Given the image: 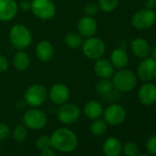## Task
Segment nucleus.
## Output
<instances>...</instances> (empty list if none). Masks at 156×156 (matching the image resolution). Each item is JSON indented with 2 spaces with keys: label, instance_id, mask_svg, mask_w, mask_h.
<instances>
[{
  "label": "nucleus",
  "instance_id": "11",
  "mask_svg": "<svg viewBox=\"0 0 156 156\" xmlns=\"http://www.w3.org/2000/svg\"><path fill=\"white\" fill-rule=\"evenodd\" d=\"M137 74L143 82H151L156 78V60L151 57L144 58L139 64Z\"/></svg>",
  "mask_w": 156,
  "mask_h": 156
},
{
  "label": "nucleus",
  "instance_id": "21",
  "mask_svg": "<svg viewBox=\"0 0 156 156\" xmlns=\"http://www.w3.org/2000/svg\"><path fill=\"white\" fill-rule=\"evenodd\" d=\"M104 108L102 105L97 100H90L86 103L84 107V114L89 119L95 120L103 115Z\"/></svg>",
  "mask_w": 156,
  "mask_h": 156
},
{
  "label": "nucleus",
  "instance_id": "35",
  "mask_svg": "<svg viewBox=\"0 0 156 156\" xmlns=\"http://www.w3.org/2000/svg\"><path fill=\"white\" fill-rule=\"evenodd\" d=\"M40 156H56V153L52 148H49V149L41 151Z\"/></svg>",
  "mask_w": 156,
  "mask_h": 156
},
{
  "label": "nucleus",
  "instance_id": "37",
  "mask_svg": "<svg viewBox=\"0 0 156 156\" xmlns=\"http://www.w3.org/2000/svg\"><path fill=\"white\" fill-rule=\"evenodd\" d=\"M150 55L152 59L156 60V45L152 48H151V52H150Z\"/></svg>",
  "mask_w": 156,
  "mask_h": 156
},
{
  "label": "nucleus",
  "instance_id": "28",
  "mask_svg": "<svg viewBox=\"0 0 156 156\" xmlns=\"http://www.w3.org/2000/svg\"><path fill=\"white\" fill-rule=\"evenodd\" d=\"M122 151L126 156H136L140 152L139 146L134 141H127L122 145Z\"/></svg>",
  "mask_w": 156,
  "mask_h": 156
},
{
  "label": "nucleus",
  "instance_id": "7",
  "mask_svg": "<svg viewBox=\"0 0 156 156\" xmlns=\"http://www.w3.org/2000/svg\"><path fill=\"white\" fill-rule=\"evenodd\" d=\"M30 10L36 18L41 20H50L56 14L52 0H32Z\"/></svg>",
  "mask_w": 156,
  "mask_h": 156
},
{
  "label": "nucleus",
  "instance_id": "3",
  "mask_svg": "<svg viewBox=\"0 0 156 156\" xmlns=\"http://www.w3.org/2000/svg\"><path fill=\"white\" fill-rule=\"evenodd\" d=\"M9 40L11 44L18 50L28 48L32 41L30 30L22 24L14 25L9 30Z\"/></svg>",
  "mask_w": 156,
  "mask_h": 156
},
{
  "label": "nucleus",
  "instance_id": "30",
  "mask_svg": "<svg viewBox=\"0 0 156 156\" xmlns=\"http://www.w3.org/2000/svg\"><path fill=\"white\" fill-rule=\"evenodd\" d=\"M146 150L151 155L156 154V134L151 135L148 138L146 141Z\"/></svg>",
  "mask_w": 156,
  "mask_h": 156
},
{
  "label": "nucleus",
  "instance_id": "15",
  "mask_svg": "<svg viewBox=\"0 0 156 156\" xmlns=\"http://www.w3.org/2000/svg\"><path fill=\"white\" fill-rule=\"evenodd\" d=\"M19 11V5L15 0H0V21L12 20Z\"/></svg>",
  "mask_w": 156,
  "mask_h": 156
},
{
  "label": "nucleus",
  "instance_id": "26",
  "mask_svg": "<svg viewBox=\"0 0 156 156\" xmlns=\"http://www.w3.org/2000/svg\"><path fill=\"white\" fill-rule=\"evenodd\" d=\"M12 138L15 141L21 143L24 142L28 138V129L23 124L17 125L12 130Z\"/></svg>",
  "mask_w": 156,
  "mask_h": 156
},
{
  "label": "nucleus",
  "instance_id": "5",
  "mask_svg": "<svg viewBox=\"0 0 156 156\" xmlns=\"http://www.w3.org/2000/svg\"><path fill=\"white\" fill-rule=\"evenodd\" d=\"M22 122L27 129L38 130L43 129L47 125L48 118L44 111L38 108H33L25 112Z\"/></svg>",
  "mask_w": 156,
  "mask_h": 156
},
{
  "label": "nucleus",
  "instance_id": "31",
  "mask_svg": "<svg viewBox=\"0 0 156 156\" xmlns=\"http://www.w3.org/2000/svg\"><path fill=\"white\" fill-rule=\"evenodd\" d=\"M98 11H99V8H98V5L96 3H88L84 8V13L86 16H88V17L96 16Z\"/></svg>",
  "mask_w": 156,
  "mask_h": 156
},
{
  "label": "nucleus",
  "instance_id": "38",
  "mask_svg": "<svg viewBox=\"0 0 156 156\" xmlns=\"http://www.w3.org/2000/svg\"><path fill=\"white\" fill-rule=\"evenodd\" d=\"M136 156H152V155L150 154V153H149V154H140V153H139V154L136 155Z\"/></svg>",
  "mask_w": 156,
  "mask_h": 156
},
{
  "label": "nucleus",
  "instance_id": "39",
  "mask_svg": "<svg viewBox=\"0 0 156 156\" xmlns=\"http://www.w3.org/2000/svg\"><path fill=\"white\" fill-rule=\"evenodd\" d=\"M0 155H1V148H0Z\"/></svg>",
  "mask_w": 156,
  "mask_h": 156
},
{
  "label": "nucleus",
  "instance_id": "6",
  "mask_svg": "<svg viewBox=\"0 0 156 156\" xmlns=\"http://www.w3.org/2000/svg\"><path fill=\"white\" fill-rule=\"evenodd\" d=\"M82 51L84 55L90 60H97L103 57L106 51V45L104 41L95 36L87 38L82 44Z\"/></svg>",
  "mask_w": 156,
  "mask_h": 156
},
{
  "label": "nucleus",
  "instance_id": "10",
  "mask_svg": "<svg viewBox=\"0 0 156 156\" xmlns=\"http://www.w3.org/2000/svg\"><path fill=\"white\" fill-rule=\"evenodd\" d=\"M103 116L108 125L119 126L122 124L126 119V110L121 105L111 104L103 111Z\"/></svg>",
  "mask_w": 156,
  "mask_h": 156
},
{
  "label": "nucleus",
  "instance_id": "9",
  "mask_svg": "<svg viewBox=\"0 0 156 156\" xmlns=\"http://www.w3.org/2000/svg\"><path fill=\"white\" fill-rule=\"evenodd\" d=\"M56 116L58 120L65 125H71L76 122L80 117V108L75 104L73 103H64L60 105L57 109Z\"/></svg>",
  "mask_w": 156,
  "mask_h": 156
},
{
  "label": "nucleus",
  "instance_id": "34",
  "mask_svg": "<svg viewBox=\"0 0 156 156\" xmlns=\"http://www.w3.org/2000/svg\"><path fill=\"white\" fill-rule=\"evenodd\" d=\"M30 7H31V2L28 1V0H24V1H22L20 4L19 9H20L23 11H29L30 10Z\"/></svg>",
  "mask_w": 156,
  "mask_h": 156
},
{
  "label": "nucleus",
  "instance_id": "19",
  "mask_svg": "<svg viewBox=\"0 0 156 156\" xmlns=\"http://www.w3.org/2000/svg\"><path fill=\"white\" fill-rule=\"evenodd\" d=\"M102 151L106 156H119L122 152V143L119 139L109 137L104 141Z\"/></svg>",
  "mask_w": 156,
  "mask_h": 156
},
{
  "label": "nucleus",
  "instance_id": "17",
  "mask_svg": "<svg viewBox=\"0 0 156 156\" xmlns=\"http://www.w3.org/2000/svg\"><path fill=\"white\" fill-rule=\"evenodd\" d=\"M35 55L42 62H50L54 55V48L48 41H41L35 47Z\"/></svg>",
  "mask_w": 156,
  "mask_h": 156
},
{
  "label": "nucleus",
  "instance_id": "22",
  "mask_svg": "<svg viewBox=\"0 0 156 156\" xmlns=\"http://www.w3.org/2000/svg\"><path fill=\"white\" fill-rule=\"evenodd\" d=\"M30 64V58L27 52L23 50H20L18 52L15 53L13 57V65L14 67L20 72L26 71Z\"/></svg>",
  "mask_w": 156,
  "mask_h": 156
},
{
  "label": "nucleus",
  "instance_id": "25",
  "mask_svg": "<svg viewBox=\"0 0 156 156\" xmlns=\"http://www.w3.org/2000/svg\"><path fill=\"white\" fill-rule=\"evenodd\" d=\"M90 130L95 136H102L108 130V123L104 119H95L90 126Z\"/></svg>",
  "mask_w": 156,
  "mask_h": 156
},
{
  "label": "nucleus",
  "instance_id": "14",
  "mask_svg": "<svg viewBox=\"0 0 156 156\" xmlns=\"http://www.w3.org/2000/svg\"><path fill=\"white\" fill-rule=\"evenodd\" d=\"M77 30L83 38H89L96 34L98 30V22L94 17L85 16L80 19L77 24Z\"/></svg>",
  "mask_w": 156,
  "mask_h": 156
},
{
  "label": "nucleus",
  "instance_id": "4",
  "mask_svg": "<svg viewBox=\"0 0 156 156\" xmlns=\"http://www.w3.org/2000/svg\"><path fill=\"white\" fill-rule=\"evenodd\" d=\"M48 98V90L41 84H34L29 87L24 94V101L32 108L42 106Z\"/></svg>",
  "mask_w": 156,
  "mask_h": 156
},
{
  "label": "nucleus",
  "instance_id": "8",
  "mask_svg": "<svg viewBox=\"0 0 156 156\" xmlns=\"http://www.w3.org/2000/svg\"><path fill=\"white\" fill-rule=\"evenodd\" d=\"M156 22V13L153 9H141L135 12L131 19L132 26L140 30L151 29Z\"/></svg>",
  "mask_w": 156,
  "mask_h": 156
},
{
  "label": "nucleus",
  "instance_id": "20",
  "mask_svg": "<svg viewBox=\"0 0 156 156\" xmlns=\"http://www.w3.org/2000/svg\"><path fill=\"white\" fill-rule=\"evenodd\" d=\"M110 62L114 68L123 69L129 63V55L124 49L117 48L113 50L110 55Z\"/></svg>",
  "mask_w": 156,
  "mask_h": 156
},
{
  "label": "nucleus",
  "instance_id": "12",
  "mask_svg": "<svg viewBox=\"0 0 156 156\" xmlns=\"http://www.w3.org/2000/svg\"><path fill=\"white\" fill-rule=\"evenodd\" d=\"M48 97L55 105H62L66 103L70 98V90L64 84L56 83L48 91Z\"/></svg>",
  "mask_w": 156,
  "mask_h": 156
},
{
  "label": "nucleus",
  "instance_id": "27",
  "mask_svg": "<svg viewBox=\"0 0 156 156\" xmlns=\"http://www.w3.org/2000/svg\"><path fill=\"white\" fill-rule=\"evenodd\" d=\"M98 5L99 10L108 13L117 9L119 5V0H98Z\"/></svg>",
  "mask_w": 156,
  "mask_h": 156
},
{
  "label": "nucleus",
  "instance_id": "1",
  "mask_svg": "<svg viewBox=\"0 0 156 156\" xmlns=\"http://www.w3.org/2000/svg\"><path fill=\"white\" fill-rule=\"evenodd\" d=\"M51 138V147L54 151L62 153L73 151L78 145L77 135L68 128H59L55 129Z\"/></svg>",
  "mask_w": 156,
  "mask_h": 156
},
{
  "label": "nucleus",
  "instance_id": "16",
  "mask_svg": "<svg viewBox=\"0 0 156 156\" xmlns=\"http://www.w3.org/2000/svg\"><path fill=\"white\" fill-rule=\"evenodd\" d=\"M94 72L99 78H110L114 73V66L110 60L106 58H98L94 63Z\"/></svg>",
  "mask_w": 156,
  "mask_h": 156
},
{
  "label": "nucleus",
  "instance_id": "33",
  "mask_svg": "<svg viewBox=\"0 0 156 156\" xmlns=\"http://www.w3.org/2000/svg\"><path fill=\"white\" fill-rule=\"evenodd\" d=\"M9 69V61L8 59L0 54V73L6 72Z\"/></svg>",
  "mask_w": 156,
  "mask_h": 156
},
{
  "label": "nucleus",
  "instance_id": "32",
  "mask_svg": "<svg viewBox=\"0 0 156 156\" xmlns=\"http://www.w3.org/2000/svg\"><path fill=\"white\" fill-rule=\"evenodd\" d=\"M10 134V128L8 124L0 122V141L5 140Z\"/></svg>",
  "mask_w": 156,
  "mask_h": 156
},
{
  "label": "nucleus",
  "instance_id": "13",
  "mask_svg": "<svg viewBox=\"0 0 156 156\" xmlns=\"http://www.w3.org/2000/svg\"><path fill=\"white\" fill-rule=\"evenodd\" d=\"M139 101L144 106H151L156 102V85L151 82L144 83L138 92Z\"/></svg>",
  "mask_w": 156,
  "mask_h": 156
},
{
  "label": "nucleus",
  "instance_id": "2",
  "mask_svg": "<svg viewBox=\"0 0 156 156\" xmlns=\"http://www.w3.org/2000/svg\"><path fill=\"white\" fill-rule=\"evenodd\" d=\"M112 76L114 88L119 92H130L137 86V75L129 69H119Z\"/></svg>",
  "mask_w": 156,
  "mask_h": 156
},
{
  "label": "nucleus",
  "instance_id": "36",
  "mask_svg": "<svg viewBox=\"0 0 156 156\" xmlns=\"http://www.w3.org/2000/svg\"><path fill=\"white\" fill-rule=\"evenodd\" d=\"M145 7L149 9H154L156 8V0H145Z\"/></svg>",
  "mask_w": 156,
  "mask_h": 156
},
{
  "label": "nucleus",
  "instance_id": "23",
  "mask_svg": "<svg viewBox=\"0 0 156 156\" xmlns=\"http://www.w3.org/2000/svg\"><path fill=\"white\" fill-rule=\"evenodd\" d=\"M114 89V86L109 78H100L96 84V91L101 96H107L110 94Z\"/></svg>",
  "mask_w": 156,
  "mask_h": 156
},
{
  "label": "nucleus",
  "instance_id": "18",
  "mask_svg": "<svg viewBox=\"0 0 156 156\" xmlns=\"http://www.w3.org/2000/svg\"><path fill=\"white\" fill-rule=\"evenodd\" d=\"M130 50L135 56L144 59L150 55L151 45L145 39L139 37L135 38L130 42Z\"/></svg>",
  "mask_w": 156,
  "mask_h": 156
},
{
  "label": "nucleus",
  "instance_id": "24",
  "mask_svg": "<svg viewBox=\"0 0 156 156\" xmlns=\"http://www.w3.org/2000/svg\"><path fill=\"white\" fill-rule=\"evenodd\" d=\"M83 41V37L77 32H70L64 38V43L70 49L81 48Z\"/></svg>",
  "mask_w": 156,
  "mask_h": 156
},
{
  "label": "nucleus",
  "instance_id": "29",
  "mask_svg": "<svg viewBox=\"0 0 156 156\" xmlns=\"http://www.w3.org/2000/svg\"><path fill=\"white\" fill-rule=\"evenodd\" d=\"M35 146L40 151H43V150L51 148V138H50V136H47V135L40 136L35 141Z\"/></svg>",
  "mask_w": 156,
  "mask_h": 156
}]
</instances>
